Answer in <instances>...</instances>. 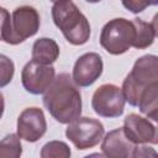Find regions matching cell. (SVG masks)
I'll list each match as a JSON object with an SVG mask.
<instances>
[{"label": "cell", "mask_w": 158, "mask_h": 158, "mask_svg": "<svg viewBox=\"0 0 158 158\" xmlns=\"http://www.w3.org/2000/svg\"><path fill=\"white\" fill-rule=\"evenodd\" d=\"M43 105L59 123H69L81 114V95L72 77L60 73L44 91Z\"/></svg>", "instance_id": "cell-1"}, {"label": "cell", "mask_w": 158, "mask_h": 158, "mask_svg": "<svg viewBox=\"0 0 158 158\" xmlns=\"http://www.w3.org/2000/svg\"><path fill=\"white\" fill-rule=\"evenodd\" d=\"M52 19L69 43L81 46L89 41L90 23L73 1L62 0L54 2L52 6Z\"/></svg>", "instance_id": "cell-2"}, {"label": "cell", "mask_w": 158, "mask_h": 158, "mask_svg": "<svg viewBox=\"0 0 158 158\" xmlns=\"http://www.w3.org/2000/svg\"><path fill=\"white\" fill-rule=\"evenodd\" d=\"M153 84H158V58L154 54H146L135 62L121 90L125 100L130 105L137 106L141 95Z\"/></svg>", "instance_id": "cell-3"}, {"label": "cell", "mask_w": 158, "mask_h": 158, "mask_svg": "<svg viewBox=\"0 0 158 158\" xmlns=\"http://www.w3.org/2000/svg\"><path fill=\"white\" fill-rule=\"evenodd\" d=\"M135 25L132 21L118 17L110 20L101 30L100 44L110 54L118 56L127 52L135 41Z\"/></svg>", "instance_id": "cell-4"}, {"label": "cell", "mask_w": 158, "mask_h": 158, "mask_svg": "<svg viewBox=\"0 0 158 158\" xmlns=\"http://www.w3.org/2000/svg\"><path fill=\"white\" fill-rule=\"evenodd\" d=\"M40 15L35 7L27 5L16 7L4 35V41L9 44H19L36 35L40 28Z\"/></svg>", "instance_id": "cell-5"}, {"label": "cell", "mask_w": 158, "mask_h": 158, "mask_svg": "<svg viewBox=\"0 0 158 158\" xmlns=\"http://www.w3.org/2000/svg\"><path fill=\"white\" fill-rule=\"evenodd\" d=\"M65 136L80 151L93 148L102 139L104 125L96 118L79 116L68 123Z\"/></svg>", "instance_id": "cell-6"}, {"label": "cell", "mask_w": 158, "mask_h": 158, "mask_svg": "<svg viewBox=\"0 0 158 158\" xmlns=\"http://www.w3.org/2000/svg\"><path fill=\"white\" fill-rule=\"evenodd\" d=\"M125 102L121 88L114 84H102L93 94L91 107L99 116L114 118L123 114Z\"/></svg>", "instance_id": "cell-7"}, {"label": "cell", "mask_w": 158, "mask_h": 158, "mask_svg": "<svg viewBox=\"0 0 158 158\" xmlns=\"http://www.w3.org/2000/svg\"><path fill=\"white\" fill-rule=\"evenodd\" d=\"M56 78V70L52 64H41L30 60L21 72V83L26 91L33 95L43 94Z\"/></svg>", "instance_id": "cell-8"}, {"label": "cell", "mask_w": 158, "mask_h": 158, "mask_svg": "<svg viewBox=\"0 0 158 158\" xmlns=\"http://www.w3.org/2000/svg\"><path fill=\"white\" fill-rule=\"evenodd\" d=\"M47 131V122L42 109L27 107L17 117V136L27 142H36Z\"/></svg>", "instance_id": "cell-9"}, {"label": "cell", "mask_w": 158, "mask_h": 158, "mask_svg": "<svg viewBox=\"0 0 158 158\" xmlns=\"http://www.w3.org/2000/svg\"><path fill=\"white\" fill-rule=\"evenodd\" d=\"M102 59L98 53H85L77 59L73 67L72 79L77 86H90L99 79L102 73Z\"/></svg>", "instance_id": "cell-10"}, {"label": "cell", "mask_w": 158, "mask_h": 158, "mask_svg": "<svg viewBox=\"0 0 158 158\" xmlns=\"http://www.w3.org/2000/svg\"><path fill=\"white\" fill-rule=\"evenodd\" d=\"M122 130L126 137L135 144H156L158 142L156 126L148 118L137 114H130L126 116Z\"/></svg>", "instance_id": "cell-11"}, {"label": "cell", "mask_w": 158, "mask_h": 158, "mask_svg": "<svg viewBox=\"0 0 158 158\" xmlns=\"http://www.w3.org/2000/svg\"><path fill=\"white\" fill-rule=\"evenodd\" d=\"M136 146L137 144H135L126 137L121 127L110 131L105 136L101 143V151L104 156L110 158H128L133 157Z\"/></svg>", "instance_id": "cell-12"}, {"label": "cell", "mask_w": 158, "mask_h": 158, "mask_svg": "<svg viewBox=\"0 0 158 158\" xmlns=\"http://www.w3.org/2000/svg\"><path fill=\"white\" fill-rule=\"evenodd\" d=\"M32 60L41 64H52L59 57V47L52 38L42 37L35 41L32 46Z\"/></svg>", "instance_id": "cell-13"}, {"label": "cell", "mask_w": 158, "mask_h": 158, "mask_svg": "<svg viewBox=\"0 0 158 158\" xmlns=\"http://www.w3.org/2000/svg\"><path fill=\"white\" fill-rule=\"evenodd\" d=\"M135 25V41L132 47L137 49H144L149 47L156 38V20L152 22H146L141 19H133L132 20Z\"/></svg>", "instance_id": "cell-14"}, {"label": "cell", "mask_w": 158, "mask_h": 158, "mask_svg": "<svg viewBox=\"0 0 158 158\" xmlns=\"http://www.w3.org/2000/svg\"><path fill=\"white\" fill-rule=\"evenodd\" d=\"M138 109L153 121L158 120V84L149 86L139 98Z\"/></svg>", "instance_id": "cell-15"}, {"label": "cell", "mask_w": 158, "mask_h": 158, "mask_svg": "<svg viewBox=\"0 0 158 158\" xmlns=\"http://www.w3.org/2000/svg\"><path fill=\"white\" fill-rule=\"evenodd\" d=\"M22 154V146L17 133H10L0 141V158H19Z\"/></svg>", "instance_id": "cell-16"}, {"label": "cell", "mask_w": 158, "mask_h": 158, "mask_svg": "<svg viewBox=\"0 0 158 158\" xmlns=\"http://www.w3.org/2000/svg\"><path fill=\"white\" fill-rule=\"evenodd\" d=\"M41 157L42 158H68L70 157V149L68 144L62 141H51L42 147Z\"/></svg>", "instance_id": "cell-17"}, {"label": "cell", "mask_w": 158, "mask_h": 158, "mask_svg": "<svg viewBox=\"0 0 158 158\" xmlns=\"http://www.w3.org/2000/svg\"><path fill=\"white\" fill-rule=\"evenodd\" d=\"M15 73L14 62L5 54L0 53V88L6 86L11 83Z\"/></svg>", "instance_id": "cell-18"}, {"label": "cell", "mask_w": 158, "mask_h": 158, "mask_svg": "<svg viewBox=\"0 0 158 158\" xmlns=\"http://www.w3.org/2000/svg\"><path fill=\"white\" fill-rule=\"evenodd\" d=\"M122 5L131 12L138 14L152 5H157L158 0H121Z\"/></svg>", "instance_id": "cell-19"}, {"label": "cell", "mask_w": 158, "mask_h": 158, "mask_svg": "<svg viewBox=\"0 0 158 158\" xmlns=\"http://www.w3.org/2000/svg\"><path fill=\"white\" fill-rule=\"evenodd\" d=\"M10 20H11V17H10L9 11L5 7L0 6V41H4V35L9 27Z\"/></svg>", "instance_id": "cell-20"}, {"label": "cell", "mask_w": 158, "mask_h": 158, "mask_svg": "<svg viewBox=\"0 0 158 158\" xmlns=\"http://www.w3.org/2000/svg\"><path fill=\"white\" fill-rule=\"evenodd\" d=\"M4 109H5V101H4V95L0 93V118L2 117L4 114Z\"/></svg>", "instance_id": "cell-21"}, {"label": "cell", "mask_w": 158, "mask_h": 158, "mask_svg": "<svg viewBox=\"0 0 158 158\" xmlns=\"http://www.w3.org/2000/svg\"><path fill=\"white\" fill-rule=\"evenodd\" d=\"M85 1H88V2H90V4H95V2H99V1H101V0H85Z\"/></svg>", "instance_id": "cell-22"}, {"label": "cell", "mask_w": 158, "mask_h": 158, "mask_svg": "<svg viewBox=\"0 0 158 158\" xmlns=\"http://www.w3.org/2000/svg\"><path fill=\"white\" fill-rule=\"evenodd\" d=\"M52 2H57V1H62V0H51Z\"/></svg>", "instance_id": "cell-23"}]
</instances>
